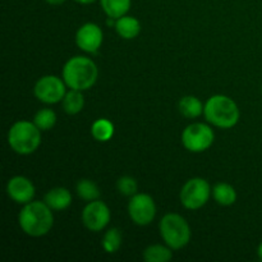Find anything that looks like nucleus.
Masks as SVG:
<instances>
[{
  "label": "nucleus",
  "instance_id": "1",
  "mask_svg": "<svg viewBox=\"0 0 262 262\" xmlns=\"http://www.w3.org/2000/svg\"><path fill=\"white\" fill-rule=\"evenodd\" d=\"M18 222L26 234L38 238L50 232L54 224V215L45 201H31L20 210Z\"/></svg>",
  "mask_w": 262,
  "mask_h": 262
},
{
  "label": "nucleus",
  "instance_id": "2",
  "mask_svg": "<svg viewBox=\"0 0 262 262\" xmlns=\"http://www.w3.org/2000/svg\"><path fill=\"white\" fill-rule=\"evenodd\" d=\"M97 77V66L86 56H73L63 67V79L72 90L86 91L96 83Z\"/></svg>",
  "mask_w": 262,
  "mask_h": 262
},
{
  "label": "nucleus",
  "instance_id": "3",
  "mask_svg": "<svg viewBox=\"0 0 262 262\" xmlns=\"http://www.w3.org/2000/svg\"><path fill=\"white\" fill-rule=\"evenodd\" d=\"M205 118L217 128L229 129L239 120V109L234 100L225 95H214L206 101L204 107Z\"/></svg>",
  "mask_w": 262,
  "mask_h": 262
},
{
  "label": "nucleus",
  "instance_id": "4",
  "mask_svg": "<svg viewBox=\"0 0 262 262\" xmlns=\"http://www.w3.org/2000/svg\"><path fill=\"white\" fill-rule=\"evenodd\" d=\"M8 143L14 152L30 155L35 152L41 143V130L35 123L19 120L10 127L8 132Z\"/></svg>",
  "mask_w": 262,
  "mask_h": 262
},
{
  "label": "nucleus",
  "instance_id": "5",
  "mask_svg": "<svg viewBox=\"0 0 262 262\" xmlns=\"http://www.w3.org/2000/svg\"><path fill=\"white\" fill-rule=\"evenodd\" d=\"M161 238L171 250H181L191 241V228L187 220L178 214H166L159 224Z\"/></svg>",
  "mask_w": 262,
  "mask_h": 262
},
{
  "label": "nucleus",
  "instance_id": "6",
  "mask_svg": "<svg viewBox=\"0 0 262 262\" xmlns=\"http://www.w3.org/2000/svg\"><path fill=\"white\" fill-rule=\"evenodd\" d=\"M215 135L205 123H193L182 133V143L191 152H204L214 143Z\"/></svg>",
  "mask_w": 262,
  "mask_h": 262
},
{
  "label": "nucleus",
  "instance_id": "7",
  "mask_svg": "<svg viewBox=\"0 0 262 262\" xmlns=\"http://www.w3.org/2000/svg\"><path fill=\"white\" fill-rule=\"evenodd\" d=\"M211 193L209 182L204 178H192L182 187L181 202L186 209L199 210L207 204Z\"/></svg>",
  "mask_w": 262,
  "mask_h": 262
},
{
  "label": "nucleus",
  "instance_id": "8",
  "mask_svg": "<svg viewBox=\"0 0 262 262\" xmlns=\"http://www.w3.org/2000/svg\"><path fill=\"white\" fill-rule=\"evenodd\" d=\"M66 82L56 76H43L36 82L33 94L43 104H56L66 96Z\"/></svg>",
  "mask_w": 262,
  "mask_h": 262
},
{
  "label": "nucleus",
  "instance_id": "9",
  "mask_svg": "<svg viewBox=\"0 0 262 262\" xmlns=\"http://www.w3.org/2000/svg\"><path fill=\"white\" fill-rule=\"evenodd\" d=\"M128 214L135 224L145 227L156 216V205L152 197L146 193H136L128 204Z\"/></svg>",
  "mask_w": 262,
  "mask_h": 262
},
{
  "label": "nucleus",
  "instance_id": "10",
  "mask_svg": "<svg viewBox=\"0 0 262 262\" xmlns=\"http://www.w3.org/2000/svg\"><path fill=\"white\" fill-rule=\"evenodd\" d=\"M110 210L105 202L95 200L90 201L82 211V223L91 232H100L110 222Z\"/></svg>",
  "mask_w": 262,
  "mask_h": 262
},
{
  "label": "nucleus",
  "instance_id": "11",
  "mask_svg": "<svg viewBox=\"0 0 262 262\" xmlns=\"http://www.w3.org/2000/svg\"><path fill=\"white\" fill-rule=\"evenodd\" d=\"M102 40V30L96 23H84L76 33L77 46L86 53H96L101 46Z\"/></svg>",
  "mask_w": 262,
  "mask_h": 262
},
{
  "label": "nucleus",
  "instance_id": "12",
  "mask_svg": "<svg viewBox=\"0 0 262 262\" xmlns=\"http://www.w3.org/2000/svg\"><path fill=\"white\" fill-rule=\"evenodd\" d=\"M7 193L17 204L26 205L35 197V186L26 177H13L7 184Z\"/></svg>",
  "mask_w": 262,
  "mask_h": 262
},
{
  "label": "nucleus",
  "instance_id": "13",
  "mask_svg": "<svg viewBox=\"0 0 262 262\" xmlns=\"http://www.w3.org/2000/svg\"><path fill=\"white\" fill-rule=\"evenodd\" d=\"M43 201L54 211H61V210H66L67 207H69V205L72 204V194L64 187H56V188L50 189L45 194Z\"/></svg>",
  "mask_w": 262,
  "mask_h": 262
},
{
  "label": "nucleus",
  "instance_id": "14",
  "mask_svg": "<svg viewBox=\"0 0 262 262\" xmlns=\"http://www.w3.org/2000/svg\"><path fill=\"white\" fill-rule=\"evenodd\" d=\"M115 30L117 33L124 40H132L137 37L138 33L141 32V23L137 18L129 17V15H123L118 18L115 22Z\"/></svg>",
  "mask_w": 262,
  "mask_h": 262
},
{
  "label": "nucleus",
  "instance_id": "15",
  "mask_svg": "<svg viewBox=\"0 0 262 262\" xmlns=\"http://www.w3.org/2000/svg\"><path fill=\"white\" fill-rule=\"evenodd\" d=\"M212 197L222 206H230L237 201V192L230 184L217 183L212 188Z\"/></svg>",
  "mask_w": 262,
  "mask_h": 262
},
{
  "label": "nucleus",
  "instance_id": "16",
  "mask_svg": "<svg viewBox=\"0 0 262 262\" xmlns=\"http://www.w3.org/2000/svg\"><path fill=\"white\" fill-rule=\"evenodd\" d=\"M100 4L107 17L118 19L128 13L130 8V0H100Z\"/></svg>",
  "mask_w": 262,
  "mask_h": 262
},
{
  "label": "nucleus",
  "instance_id": "17",
  "mask_svg": "<svg viewBox=\"0 0 262 262\" xmlns=\"http://www.w3.org/2000/svg\"><path fill=\"white\" fill-rule=\"evenodd\" d=\"M178 107L183 117L193 119V118L200 117L204 113L205 106L196 96H184L179 101Z\"/></svg>",
  "mask_w": 262,
  "mask_h": 262
},
{
  "label": "nucleus",
  "instance_id": "18",
  "mask_svg": "<svg viewBox=\"0 0 262 262\" xmlns=\"http://www.w3.org/2000/svg\"><path fill=\"white\" fill-rule=\"evenodd\" d=\"M84 106V97L82 91L78 90H72L66 94L63 99V109L67 114L76 115L82 112Z\"/></svg>",
  "mask_w": 262,
  "mask_h": 262
},
{
  "label": "nucleus",
  "instance_id": "19",
  "mask_svg": "<svg viewBox=\"0 0 262 262\" xmlns=\"http://www.w3.org/2000/svg\"><path fill=\"white\" fill-rule=\"evenodd\" d=\"M143 258L147 262H168L173 258V252L169 246L154 245L146 248Z\"/></svg>",
  "mask_w": 262,
  "mask_h": 262
},
{
  "label": "nucleus",
  "instance_id": "20",
  "mask_svg": "<svg viewBox=\"0 0 262 262\" xmlns=\"http://www.w3.org/2000/svg\"><path fill=\"white\" fill-rule=\"evenodd\" d=\"M92 137L99 142H106L114 135V125L110 120L100 118V119L95 120L94 124L91 127Z\"/></svg>",
  "mask_w": 262,
  "mask_h": 262
},
{
  "label": "nucleus",
  "instance_id": "21",
  "mask_svg": "<svg viewBox=\"0 0 262 262\" xmlns=\"http://www.w3.org/2000/svg\"><path fill=\"white\" fill-rule=\"evenodd\" d=\"M76 191L77 194L84 201H95V200H99L100 197L99 187L95 182L90 181V179H81L77 183Z\"/></svg>",
  "mask_w": 262,
  "mask_h": 262
},
{
  "label": "nucleus",
  "instance_id": "22",
  "mask_svg": "<svg viewBox=\"0 0 262 262\" xmlns=\"http://www.w3.org/2000/svg\"><path fill=\"white\" fill-rule=\"evenodd\" d=\"M33 123L40 130H49L55 125L56 114L51 109H41L36 113Z\"/></svg>",
  "mask_w": 262,
  "mask_h": 262
},
{
  "label": "nucleus",
  "instance_id": "23",
  "mask_svg": "<svg viewBox=\"0 0 262 262\" xmlns=\"http://www.w3.org/2000/svg\"><path fill=\"white\" fill-rule=\"evenodd\" d=\"M122 246V233L118 228L107 230L102 239V247L107 253H115Z\"/></svg>",
  "mask_w": 262,
  "mask_h": 262
},
{
  "label": "nucleus",
  "instance_id": "24",
  "mask_svg": "<svg viewBox=\"0 0 262 262\" xmlns=\"http://www.w3.org/2000/svg\"><path fill=\"white\" fill-rule=\"evenodd\" d=\"M117 188L124 196L132 197L137 193L138 184L136 182V179L132 178V177H122V178L118 179Z\"/></svg>",
  "mask_w": 262,
  "mask_h": 262
},
{
  "label": "nucleus",
  "instance_id": "25",
  "mask_svg": "<svg viewBox=\"0 0 262 262\" xmlns=\"http://www.w3.org/2000/svg\"><path fill=\"white\" fill-rule=\"evenodd\" d=\"M67 0H46V3L50 5H60L63 4V3H66Z\"/></svg>",
  "mask_w": 262,
  "mask_h": 262
},
{
  "label": "nucleus",
  "instance_id": "26",
  "mask_svg": "<svg viewBox=\"0 0 262 262\" xmlns=\"http://www.w3.org/2000/svg\"><path fill=\"white\" fill-rule=\"evenodd\" d=\"M74 2L79 3V4H91V3L96 2V0H74Z\"/></svg>",
  "mask_w": 262,
  "mask_h": 262
},
{
  "label": "nucleus",
  "instance_id": "27",
  "mask_svg": "<svg viewBox=\"0 0 262 262\" xmlns=\"http://www.w3.org/2000/svg\"><path fill=\"white\" fill-rule=\"evenodd\" d=\"M257 255H258V257H260V260L262 261V242L260 243V246H258V248H257Z\"/></svg>",
  "mask_w": 262,
  "mask_h": 262
}]
</instances>
